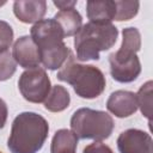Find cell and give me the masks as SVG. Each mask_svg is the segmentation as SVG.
Returning <instances> with one entry per match:
<instances>
[{
  "mask_svg": "<svg viewBox=\"0 0 153 153\" xmlns=\"http://www.w3.org/2000/svg\"><path fill=\"white\" fill-rule=\"evenodd\" d=\"M53 4L57 7V8H60V11H62V10H69V8H74V6L76 5V1L75 0H72V1H66V0H55V1H53Z\"/></svg>",
  "mask_w": 153,
  "mask_h": 153,
  "instance_id": "obj_22",
  "label": "cell"
},
{
  "mask_svg": "<svg viewBox=\"0 0 153 153\" xmlns=\"http://www.w3.org/2000/svg\"><path fill=\"white\" fill-rule=\"evenodd\" d=\"M7 115H8V109L4 99L0 98V129H2L6 124L7 121Z\"/></svg>",
  "mask_w": 153,
  "mask_h": 153,
  "instance_id": "obj_21",
  "label": "cell"
},
{
  "mask_svg": "<svg viewBox=\"0 0 153 153\" xmlns=\"http://www.w3.org/2000/svg\"><path fill=\"white\" fill-rule=\"evenodd\" d=\"M106 109L118 118H124L134 115L137 110L135 93L124 90L112 92L108 98Z\"/></svg>",
  "mask_w": 153,
  "mask_h": 153,
  "instance_id": "obj_10",
  "label": "cell"
},
{
  "mask_svg": "<svg viewBox=\"0 0 153 153\" xmlns=\"http://www.w3.org/2000/svg\"><path fill=\"white\" fill-rule=\"evenodd\" d=\"M57 79L69 84L76 96L85 99L99 97L106 85L103 72L93 65H82L71 54L57 72Z\"/></svg>",
  "mask_w": 153,
  "mask_h": 153,
  "instance_id": "obj_3",
  "label": "cell"
},
{
  "mask_svg": "<svg viewBox=\"0 0 153 153\" xmlns=\"http://www.w3.org/2000/svg\"><path fill=\"white\" fill-rule=\"evenodd\" d=\"M54 19L61 26L65 37L75 36L82 26V17L75 8L59 11Z\"/></svg>",
  "mask_w": 153,
  "mask_h": 153,
  "instance_id": "obj_13",
  "label": "cell"
},
{
  "mask_svg": "<svg viewBox=\"0 0 153 153\" xmlns=\"http://www.w3.org/2000/svg\"><path fill=\"white\" fill-rule=\"evenodd\" d=\"M152 93H153V81L148 80L145 82L135 93L136 102H137V108H140L141 114L148 118L151 123V115H152Z\"/></svg>",
  "mask_w": 153,
  "mask_h": 153,
  "instance_id": "obj_16",
  "label": "cell"
},
{
  "mask_svg": "<svg viewBox=\"0 0 153 153\" xmlns=\"http://www.w3.org/2000/svg\"><path fill=\"white\" fill-rule=\"evenodd\" d=\"M82 153H114V151L102 141H94L84 148Z\"/></svg>",
  "mask_w": 153,
  "mask_h": 153,
  "instance_id": "obj_20",
  "label": "cell"
},
{
  "mask_svg": "<svg viewBox=\"0 0 153 153\" xmlns=\"http://www.w3.org/2000/svg\"><path fill=\"white\" fill-rule=\"evenodd\" d=\"M76 146L78 137L72 130L59 129L53 136L50 153H75Z\"/></svg>",
  "mask_w": 153,
  "mask_h": 153,
  "instance_id": "obj_14",
  "label": "cell"
},
{
  "mask_svg": "<svg viewBox=\"0 0 153 153\" xmlns=\"http://www.w3.org/2000/svg\"><path fill=\"white\" fill-rule=\"evenodd\" d=\"M12 42H13L12 26L5 20H0V49L2 51L8 50Z\"/></svg>",
  "mask_w": 153,
  "mask_h": 153,
  "instance_id": "obj_19",
  "label": "cell"
},
{
  "mask_svg": "<svg viewBox=\"0 0 153 153\" xmlns=\"http://www.w3.org/2000/svg\"><path fill=\"white\" fill-rule=\"evenodd\" d=\"M118 30L114 24L87 23L81 26L74 38L76 60H99V53L109 50L117 41Z\"/></svg>",
  "mask_w": 153,
  "mask_h": 153,
  "instance_id": "obj_5",
  "label": "cell"
},
{
  "mask_svg": "<svg viewBox=\"0 0 153 153\" xmlns=\"http://www.w3.org/2000/svg\"><path fill=\"white\" fill-rule=\"evenodd\" d=\"M30 37L38 48L41 63L47 69L61 68L72 54L63 42V31L54 18L35 23L30 30Z\"/></svg>",
  "mask_w": 153,
  "mask_h": 153,
  "instance_id": "obj_1",
  "label": "cell"
},
{
  "mask_svg": "<svg viewBox=\"0 0 153 153\" xmlns=\"http://www.w3.org/2000/svg\"><path fill=\"white\" fill-rule=\"evenodd\" d=\"M18 87L25 100L30 103H43L51 90L50 79L42 67L24 71L18 80Z\"/></svg>",
  "mask_w": 153,
  "mask_h": 153,
  "instance_id": "obj_7",
  "label": "cell"
},
{
  "mask_svg": "<svg viewBox=\"0 0 153 153\" xmlns=\"http://www.w3.org/2000/svg\"><path fill=\"white\" fill-rule=\"evenodd\" d=\"M12 57L16 63L26 69L38 67L41 63L38 48L30 36L17 38L12 47Z\"/></svg>",
  "mask_w": 153,
  "mask_h": 153,
  "instance_id": "obj_9",
  "label": "cell"
},
{
  "mask_svg": "<svg viewBox=\"0 0 153 153\" xmlns=\"http://www.w3.org/2000/svg\"><path fill=\"white\" fill-rule=\"evenodd\" d=\"M0 153H2V152H0Z\"/></svg>",
  "mask_w": 153,
  "mask_h": 153,
  "instance_id": "obj_24",
  "label": "cell"
},
{
  "mask_svg": "<svg viewBox=\"0 0 153 153\" xmlns=\"http://www.w3.org/2000/svg\"><path fill=\"white\" fill-rule=\"evenodd\" d=\"M71 128L78 139L102 141L110 137L115 123L112 117L105 111L80 108L71 118Z\"/></svg>",
  "mask_w": 153,
  "mask_h": 153,
  "instance_id": "obj_6",
  "label": "cell"
},
{
  "mask_svg": "<svg viewBox=\"0 0 153 153\" xmlns=\"http://www.w3.org/2000/svg\"><path fill=\"white\" fill-rule=\"evenodd\" d=\"M120 153H152V137L148 133L140 129H127L117 137Z\"/></svg>",
  "mask_w": 153,
  "mask_h": 153,
  "instance_id": "obj_8",
  "label": "cell"
},
{
  "mask_svg": "<svg viewBox=\"0 0 153 153\" xmlns=\"http://www.w3.org/2000/svg\"><path fill=\"white\" fill-rule=\"evenodd\" d=\"M43 103H44V108L48 111L61 112L69 106L71 96L66 87L61 85H54Z\"/></svg>",
  "mask_w": 153,
  "mask_h": 153,
  "instance_id": "obj_15",
  "label": "cell"
},
{
  "mask_svg": "<svg viewBox=\"0 0 153 153\" xmlns=\"http://www.w3.org/2000/svg\"><path fill=\"white\" fill-rule=\"evenodd\" d=\"M49 133L48 121L32 111L20 112L12 122L7 147L11 153H37Z\"/></svg>",
  "mask_w": 153,
  "mask_h": 153,
  "instance_id": "obj_2",
  "label": "cell"
},
{
  "mask_svg": "<svg viewBox=\"0 0 153 153\" xmlns=\"http://www.w3.org/2000/svg\"><path fill=\"white\" fill-rule=\"evenodd\" d=\"M17 69V63L8 50L0 53V81L8 80Z\"/></svg>",
  "mask_w": 153,
  "mask_h": 153,
  "instance_id": "obj_18",
  "label": "cell"
},
{
  "mask_svg": "<svg viewBox=\"0 0 153 153\" xmlns=\"http://www.w3.org/2000/svg\"><path fill=\"white\" fill-rule=\"evenodd\" d=\"M120 49L109 55L110 73L118 82H131L141 73V63L136 53L141 48V35L136 27H126Z\"/></svg>",
  "mask_w": 153,
  "mask_h": 153,
  "instance_id": "obj_4",
  "label": "cell"
},
{
  "mask_svg": "<svg viewBox=\"0 0 153 153\" xmlns=\"http://www.w3.org/2000/svg\"><path fill=\"white\" fill-rule=\"evenodd\" d=\"M115 6H116V12H115L114 20L123 22V20H130L137 14L140 2L121 0V1H115Z\"/></svg>",
  "mask_w": 153,
  "mask_h": 153,
  "instance_id": "obj_17",
  "label": "cell"
},
{
  "mask_svg": "<svg viewBox=\"0 0 153 153\" xmlns=\"http://www.w3.org/2000/svg\"><path fill=\"white\" fill-rule=\"evenodd\" d=\"M0 53H2V50H1V49H0Z\"/></svg>",
  "mask_w": 153,
  "mask_h": 153,
  "instance_id": "obj_23",
  "label": "cell"
},
{
  "mask_svg": "<svg viewBox=\"0 0 153 153\" xmlns=\"http://www.w3.org/2000/svg\"><path fill=\"white\" fill-rule=\"evenodd\" d=\"M116 6L115 1H87L86 13L91 23L96 24H110L115 18Z\"/></svg>",
  "mask_w": 153,
  "mask_h": 153,
  "instance_id": "obj_12",
  "label": "cell"
},
{
  "mask_svg": "<svg viewBox=\"0 0 153 153\" xmlns=\"http://www.w3.org/2000/svg\"><path fill=\"white\" fill-rule=\"evenodd\" d=\"M45 12L47 2L44 0H17L13 2L14 16L25 24L42 20Z\"/></svg>",
  "mask_w": 153,
  "mask_h": 153,
  "instance_id": "obj_11",
  "label": "cell"
}]
</instances>
